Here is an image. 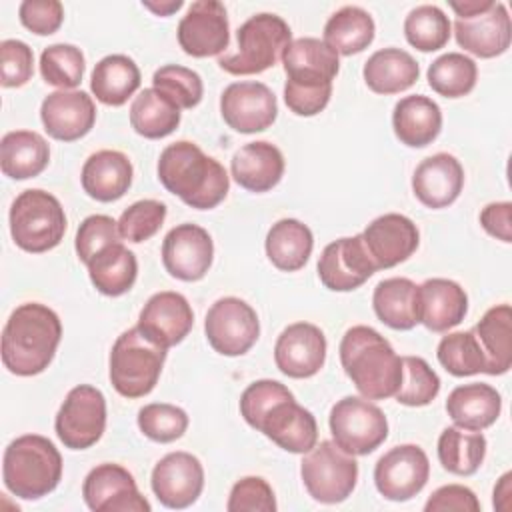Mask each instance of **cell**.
<instances>
[{"instance_id": "4316f807", "label": "cell", "mask_w": 512, "mask_h": 512, "mask_svg": "<svg viewBox=\"0 0 512 512\" xmlns=\"http://www.w3.org/2000/svg\"><path fill=\"white\" fill-rule=\"evenodd\" d=\"M468 312L464 288L448 278H428L418 286V324L432 332H448Z\"/></svg>"}, {"instance_id": "e0dca14e", "label": "cell", "mask_w": 512, "mask_h": 512, "mask_svg": "<svg viewBox=\"0 0 512 512\" xmlns=\"http://www.w3.org/2000/svg\"><path fill=\"white\" fill-rule=\"evenodd\" d=\"M378 266L366 250L362 234L330 242L318 258V278L332 292L360 288Z\"/></svg>"}, {"instance_id": "4dcf8cb0", "label": "cell", "mask_w": 512, "mask_h": 512, "mask_svg": "<svg viewBox=\"0 0 512 512\" xmlns=\"http://www.w3.org/2000/svg\"><path fill=\"white\" fill-rule=\"evenodd\" d=\"M502 410L498 390L486 382L456 386L446 400V412L458 428L482 432L492 426Z\"/></svg>"}, {"instance_id": "8992f818", "label": "cell", "mask_w": 512, "mask_h": 512, "mask_svg": "<svg viewBox=\"0 0 512 512\" xmlns=\"http://www.w3.org/2000/svg\"><path fill=\"white\" fill-rule=\"evenodd\" d=\"M238 50L218 58V66L234 76L260 74L272 68L292 42L290 26L278 14L250 16L236 32Z\"/></svg>"}, {"instance_id": "52a82bcc", "label": "cell", "mask_w": 512, "mask_h": 512, "mask_svg": "<svg viewBox=\"0 0 512 512\" xmlns=\"http://www.w3.org/2000/svg\"><path fill=\"white\" fill-rule=\"evenodd\" d=\"M166 348L154 344L136 326L124 330L110 350V382L124 398H142L162 374Z\"/></svg>"}, {"instance_id": "f6af8a7d", "label": "cell", "mask_w": 512, "mask_h": 512, "mask_svg": "<svg viewBox=\"0 0 512 512\" xmlns=\"http://www.w3.org/2000/svg\"><path fill=\"white\" fill-rule=\"evenodd\" d=\"M84 54L74 44H52L40 54V74L46 84L60 90H74L84 76Z\"/></svg>"}, {"instance_id": "8d00e7d4", "label": "cell", "mask_w": 512, "mask_h": 512, "mask_svg": "<svg viewBox=\"0 0 512 512\" xmlns=\"http://www.w3.org/2000/svg\"><path fill=\"white\" fill-rule=\"evenodd\" d=\"M372 306L386 326L412 330L418 324V286L410 278H386L374 288Z\"/></svg>"}, {"instance_id": "ee69618b", "label": "cell", "mask_w": 512, "mask_h": 512, "mask_svg": "<svg viewBox=\"0 0 512 512\" xmlns=\"http://www.w3.org/2000/svg\"><path fill=\"white\" fill-rule=\"evenodd\" d=\"M450 20L442 8L434 4H422L408 12L404 20V36L410 46L420 52H434L446 46L450 40Z\"/></svg>"}, {"instance_id": "6f0895ef", "label": "cell", "mask_w": 512, "mask_h": 512, "mask_svg": "<svg viewBox=\"0 0 512 512\" xmlns=\"http://www.w3.org/2000/svg\"><path fill=\"white\" fill-rule=\"evenodd\" d=\"M480 224L482 228L502 240L512 242V204L510 202H490L480 212Z\"/></svg>"}, {"instance_id": "ffe728a7", "label": "cell", "mask_w": 512, "mask_h": 512, "mask_svg": "<svg viewBox=\"0 0 512 512\" xmlns=\"http://www.w3.org/2000/svg\"><path fill=\"white\" fill-rule=\"evenodd\" d=\"M326 348V336L316 324L294 322L280 332L274 344V362L290 378H310L324 366Z\"/></svg>"}, {"instance_id": "d4e9b609", "label": "cell", "mask_w": 512, "mask_h": 512, "mask_svg": "<svg viewBox=\"0 0 512 512\" xmlns=\"http://www.w3.org/2000/svg\"><path fill=\"white\" fill-rule=\"evenodd\" d=\"M454 36L460 48L478 58L504 54L512 40V24L506 6L492 2V6L480 14L456 18Z\"/></svg>"}, {"instance_id": "c3c4849f", "label": "cell", "mask_w": 512, "mask_h": 512, "mask_svg": "<svg viewBox=\"0 0 512 512\" xmlns=\"http://www.w3.org/2000/svg\"><path fill=\"white\" fill-rule=\"evenodd\" d=\"M138 428L154 442H174L184 436L188 428V414L180 406L152 402L138 410Z\"/></svg>"}, {"instance_id": "5b68a950", "label": "cell", "mask_w": 512, "mask_h": 512, "mask_svg": "<svg viewBox=\"0 0 512 512\" xmlns=\"http://www.w3.org/2000/svg\"><path fill=\"white\" fill-rule=\"evenodd\" d=\"M4 486L22 500L48 496L62 478L58 448L40 434H24L8 444L2 460Z\"/></svg>"}, {"instance_id": "db71d44e", "label": "cell", "mask_w": 512, "mask_h": 512, "mask_svg": "<svg viewBox=\"0 0 512 512\" xmlns=\"http://www.w3.org/2000/svg\"><path fill=\"white\" fill-rule=\"evenodd\" d=\"M18 14L24 28L38 36H50L62 26L64 6L58 0H24Z\"/></svg>"}, {"instance_id": "91938a15", "label": "cell", "mask_w": 512, "mask_h": 512, "mask_svg": "<svg viewBox=\"0 0 512 512\" xmlns=\"http://www.w3.org/2000/svg\"><path fill=\"white\" fill-rule=\"evenodd\" d=\"M492 6V0H464V2H450V8L456 12L458 18H468L480 14Z\"/></svg>"}, {"instance_id": "ab89813d", "label": "cell", "mask_w": 512, "mask_h": 512, "mask_svg": "<svg viewBox=\"0 0 512 512\" xmlns=\"http://www.w3.org/2000/svg\"><path fill=\"white\" fill-rule=\"evenodd\" d=\"M486 456V438L482 432L448 426L438 438V460L444 470L456 476L478 472Z\"/></svg>"}, {"instance_id": "11a10c76", "label": "cell", "mask_w": 512, "mask_h": 512, "mask_svg": "<svg viewBox=\"0 0 512 512\" xmlns=\"http://www.w3.org/2000/svg\"><path fill=\"white\" fill-rule=\"evenodd\" d=\"M426 512H480V502L476 494L462 484H446L430 494L424 504Z\"/></svg>"}, {"instance_id": "bcb514c9", "label": "cell", "mask_w": 512, "mask_h": 512, "mask_svg": "<svg viewBox=\"0 0 512 512\" xmlns=\"http://www.w3.org/2000/svg\"><path fill=\"white\" fill-rule=\"evenodd\" d=\"M152 88L166 96L180 110L198 106L204 94L200 74L180 64L160 66L152 76Z\"/></svg>"}, {"instance_id": "5bb4252c", "label": "cell", "mask_w": 512, "mask_h": 512, "mask_svg": "<svg viewBox=\"0 0 512 512\" xmlns=\"http://www.w3.org/2000/svg\"><path fill=\"white\" fill-rule=\"evenodd\" d=\"M82 496L94 512H150V502L140 494L134 476L112 462L98 464L86 474Z\"/></svg>"}, {"instance_id": "30bf717a", "label": "cell", "mask_w": 512, "mask_h": 512, "mask_svg": "<svg viewBox=\"0 0 512 512\" xmlns=\"http://www.w3.org/2000/svg\"><path fill=\"white\" fill-rule=\"evenodd\" d=\"M328 424L334 442L352 456H366L388 438L384 412L364 396L338 400L330 410Z\"/></svg>"}, {"instance_id": "7dc6e473", "label": "cell", "mask_w": 512, "mask_h": 512, "mask_svg": "<svg viewBox=\"0 0 512 512\" xmlns=\"http://www.w3.org/2000/svg\"><path fill=\"white\" fill-rule=\"evenodd\" d=\"M440 392V378L420 356H402V382L394 394L404 406H426Z\"/></svg>"}, {"instance_id": "f1b7e54d", "label": "cell", "mask_w": 512, "mask_h": 512, "mask_svg": "<svg viewBox=\"0 0 512 512\" xmlns=\"http://www.w3.org/2000/svg\"><path fill=\"white\" fill-rule=\"evenodd\" d=\"M230 170L244 190L268 192L282 180L284 156L272 142H248L232 156Z\"/></svg>"}, {"instance_id": "7a4b0ae2", "label": "cell", "mask_w": 512, "mask_h": 512, "mask_svg": "<svg viewBox=\"0 0 512 512\" xmlns=\"http://www.w3.org/2000/svg\"><path fill=\"white\" fill-rule=\"evenodd\" d=\"M62 322L40 302L20 304L2 330V364L16 376L44 372L60 344Z\"/></svg>"}, {"instance_id": "4fadbf2b", "label": "cell", "mask_w": 512, "mask_h": 512, "mask_svg": "<svg viewBox=\"0 0 512 512\" xmlns=\"http://www.w3.org/2000/svg\"><path fill=\"white\" fill-rule=\"evenodd\" d=\"M428 476V456L416 444L390 448L374 466L376 490L392 502H406L414 498L426 486Z\"/></svg>"}, {"instance_id": "cb8c5ba5", "label": "cell", "mask_w": 512, "mask_h": 512, "mask_svg": "<svg viewBox=\"0 0 512 512\" xmlns=\"http://www.w3.org/2000/svg\"><path fill=\"white\" fill-rule=\"evenodd\" d=\"M362 240L380 270L408 260L418 248L420 232L408 216L390 212L374 218L364 228Z\"/></svg>"}, {"instance_id": "1f68e13d", "label": "cell", "mask_w": 512, "mask_h": 512, "mask_svg": "<svg viewBox=\"0 0 512 512\" xmlns=\"http://www.w3.org/2000/svg\"><path fill=\"white\" fill-rule=\"evenodd\" d=\"M362 74L372 92L398 94L418 80L420 66L414 56L402 48H382L366 60Z\"/></svg>"}, {"instance_id": "ba28073f", "label": "cell", "mask_w": 512, "mask_h": 512, "mask_svg": "<svg viewBox=\"0 0 512 512\" xmlns=\"http://www.w3.org/2000/svg\"><path fill=\"white\" fill-rule=\"evenodd\" d=\"M66 232V214L56 196L30 188L16 196L10 208V234L18 248L42 254L60 244Z\"/></svg>"}, {"instance_id": "8fae6325", "label": "cell", "mask_w": 512, "mask_h": 512, "mask_svg": "<svg viewBox=\"0 0 512 512\" xmlns=\"http://www.w3.org/2000/svg\"><path fill=\"white\" fill-rule=\"evenodd\" d=\"M106 428V398L90 384L74 386L54 420L60 442L70 450H86L94 446Z\"/></svg>"}, {"instance_id": "603a6c76", "label": "cell", "mask_w": 512, "mask_h": 512, "mask_svg": "<svg viewBox=\"0 0 512 512\" xmlns=\"http://www.w3.org/2000/svg\"><path fill=\"white\" fill-rule=\"evenodd\" d=\"M286 82L302 88L332 86L340 70L338 54L320 38H296L282 52Z\"/></svg>"}, {"instance_id": "94428289", "label": "cell", "mask_w": 512, "mask_h": 512, "mask_svg": "<svg viewBox=\"0 0 512 512\" xmlns=\"http://www.w3.org/2000/svg\"><path fill=\"white\" fill-rule=\"evenodd\" d=\"M142 6L148 8L150 12H154L156 16H170L176 10H180L184 6V2L182 0H166V2H148V0H144Z\"/></svg>"}, {"instance_id": "816d5d0a", "label": "cell", "mask_w": 512, "mask_h": 512, "mask_svg": "<svg viewBox=\"0 0 512 512\" xmlns=\"http://www.w3.org/2000/svg\"><path fill=\"white\" fill-rule=\"evenodd\" d=\"M228 512H274L276 498L272 486L260 476L240 478L228 496Z\"/></svg>"}, {"instance_id": "83f0119b", "label": "cell", "mask_w": 512, "mask_h": 512, "mask_svg": "<svg viewBox=\"0 0 512 512\" xmlns=\"http://www.w3.org/2000/svg\"><path fill=\"white\" fill-rule=\"evenodd\" d=\"M132 162L120 150H98L82 166L80 182L84 192L98 202L122 198L132 184Z\"/></svg>"}, {"instance_id": "3957f363", "label": "cell", "mask_w": 512, "mask_h": 512, "mask_svg": "<svg viewBox=\"0 0 512 512\" xmlns=\"http://www.w3.org/2000/svg\"><path fill=\"white\" fill-rule=\"evenodd\" d=\"M158 180L170 194L196 210L216 208L230 188L226 168L188 140H178L162 150Z\"/></svg>"}, {"instance_id": "2e32d148", "label": "cell", "mask_w": 512, "mask_h": 512, "mask_svg": "<svg viewBox=\"0 0 512 512\" xmlns=\"http://www.w3.org/2000/svg\"><path fill=\"white\" fill-rule=\"evenodd\" d=\"M178 44L194 58L218 56L230 44L226 8L218 0L192 2L178 22Z\"/></svg>"}, {"instance_id": "44dd1931", "label": "cell", "mask_w": 512, "mask_h": 512, "mask_svg": "<svg viewBox=\"0 0 512 512\" xmlns=\"http://www.w3.org/2000/svg\"><path fill=\"white\" fill-rule=\"evenodd\" d=\"M194 326V312L180 292L164 290L148 298L136 328L162 348L180 344Z\"/></svg>"}, {"instance_id": "ac0fdd59", "label": "cell", "mask_w": 512, "mask_h": 512, "mask_svg": "<svg viewBox=\"0 0 512 512\" xmlns=\"http://www.w3.org/2000/svg\"><path fill=\"white\" fill-rule=\"evenodd\" d=\"M214 258V242L198 224L174 226L162 242V264L172 278L196 282L206 276Z\"/></svg>"}, {"instance_id": "60d3db41", "label": "cell", "mask_w": 512, "mask_h": 512, "mask_svg": "<svg viewBox=\"0 0 512 512\" xmlns=\"http://www.w3.org/2000/svg\"><path fill=\"white\" fill-rule=\"evenodd\" d=\"M130 124L136 134L158 140L172 134L180 124V108L154 88H144L130 106Z\"/></svg>"}, {"instance_id": "74e56055", "label": "cell", "mask_w": 512, "mask_h": 512, "mask_svg": "<svg viewBox=\"0 0 512 512\" xmlns=\"http://www.w3.org/2000/svg\"><path fill=\"white\" fill-rule=\"evenodd\" d=\"M86 266L90 282L98 292L106 296L126 294L138 276L136 256L122 242L104 248Z\"/></svg>"}, {"instance_id": "f907efd6", "label": "cell", "mask_w": 512, "mask_h": 512, "mask_svg": "<svg viewBox=\"0 0 512 512\" xmlns=\"http://www.w3.org/2000/svg\"><path fill=\"white\" fill-rule=\"evenodd\" d=\"M122 242V236L118 232V222L106 214H92L82 220L76 232V254L78 258L88 264L98 252L104 248Z\"/></svg>"}, {"instance_id": "484cf974", "label": "cell", "mask_w": 512, "mask_h": 512, "mask_svg": "<svg viewBox=\"0 0 512 512\" xmlns=\"http://www.w3.org/2000/svg\"><path fill=\"white\" fill-rule=\"evenodd\" d=\"M464 186V168L456 156L438 152L424 158L412 174L414 196L428 208H446L460 196Z\"/></svg>"}, {"instance_id": "e575fe53", "label": "cell", "mask_w": 512, "mask_h": 512, "mask_svg": "<svg viewBox=\"0 0 512 512\" xmlns=\"http://www.w3.org/2000/svg\"><path fill=\"white\" fill-rule=\"evenodd\" d=\"M140 68L126 54L104 56L92 70L90 90L106 106H122L140 88Z\"/></svg>"}, {"instance_id": "7bdbcfd3", "label": "cell", "mask_w": 512, "mask_h": 512, "mask_svg": "<svg viewBox=\"0 0 512 512\" xmlns=\"http://www.w3.org/2000/svg\"><path fill=\"white\" fill-rule=\"evenodd\" d=\"M436 356H438V362L444 366V370L458 378L488 372L486 356L478 344L474 330L450 332L442 336Z\"/></svg>"}, {"instance_id": "680465c9", "label": "cell", "mask_w": 512, "mask_h": 512, "mask_svg": "<svg viewBox=\"0 0 512 512\" xmlns=\"http://www.w3.org/2000/svg\"><path fill=\"white\" fill-rule=\"evenodd\" d=\"M510 480H512V474L506 472L498 484L494 486V508L502 510V512H508L510 510V494H512V488H510Z\"/></svg>"}, {"instance_id": "836d02e7", "label": "cell", "mask_w": 512, "mask_h": 512, "mask_svg": "<svg viewBox=\"0 0 512 512\" xmlns=\"http://www.w3.org/2000/svg\"><path fill=\"white\" fill-rule=\"evenodd\" d=\"M486 356L490 376L506 374L512 366V308L496 304L484 312L472 328Z\"/></svg>"}, {"instance_id": "f546056e", "label": "cell", "mask_w": 512, "mask_h": 512, "mask_svg": "<svg viewBox=\"0 0 512 512\" xmlns=\"http://www.w3.org/2000/svg\"><path fill=\"white\" fill-rule=\"evenodd\" d=\"M392 128L402 144L424 148L432 144L442 130V110L428 96H404L394 106Z\"/></svg>"}, {"instance_id": "6da1fadb", "label": "cell", "mask_w": 512, "mask_h": 512, "mask_svg": "<svg viewBox=\"0 0 512 512\" xmlns=\"http://www.w3.org/2000/svg\"><path fill=\"white\" fill-rule=\"evenodd\" d=\"M242 418L292 454H306L318 442L316 418L278 380H256L240 396Z\"/></svg>"}, {"instance_id": "681fc988", "label": "cell", "mask_w": 512, "mask_h": 512, "mask_svg": "<svg viewBox=\"0 0 512 512\" xmlns=\"http://www.w3.org/2000/svg\"><path fill=\"white\" fill-rule=\"evenodd\" d=\"M166 220V204L160 200H138L130 204L118 218V232L122 240L140 244L152 238Z\"/></svg>"}, {"instance_id": "9a60e30c", "label": "cell", "mask_w": 512, "mask_h": 512, "mask_svg": "<svg viewBox=\"0 0 512 512\" xmlns=\"http://www.w3.org/2000/svg\"><path fill=\"white\" fill-rule=\"evenodd\" d=\"M220 114L234 132L254 134L274 124L278 102L274 92L262 82H232L220 96Z\"/></svg>"}, {"instance_id": "277c9868", "label": "cell", "mask_w": 512, "mask_h": 512, "mask_svg": "<svg viewBox=\"0 0 512 512\" xmlns=\"http://www.w3.org/2000/svg\"><path fill=\"white\" fill-rule=\"evenodd\" d=\"M340 362L356 390L368 400H384L398 392L402 358L374 328L358 324L340 340Z\"/></svg>"}, {"instance_id": "b9f144b4", "label": "cell", "mask_w": 512, "mask_h": 512, "mask_svg": "<svg viewBox=\"0 0 512 512\" xmlns=\"http://www.w3.org/2000/svg\"><path fill=\"white\" fill-rule=\"evenodd\" d=\"M430 88L444 98H462L476 86L478 66L476 62L460 52H448L438 56L428 66Z\"/></svg>"}, {"instance_id": "d590c367", "label": "cell", "mask_w": 512, "mask_h": 512, "mask_svg": "<svg viewBox=\"0 0 512 512\" xmlns=\"http://www.w3.org/2000/svg\"><path fill=\"white\" fill-rule=\"evenodd\" d=\"M264 246L268 260L278 270L296 272L308 262L314 248V236L304 222L282 218L268 230Z\"/></svg>"}, {"instance_id": "9c48e42d", "label": "cell", "mask_w": 512, "mask_h": 512, "mask_svg": "<svg viewBox=\"0 0 512 512\" xmlns=\"http://www.w3.org/2000/svg\"><path fill=\"white\" fill-rule=\"evenodd\" d=\"M300 476L316 502L338 504L356 488L358 462L334 440H322L302 458Z\"/></svg>"}, {"instance_id": "f5cc1de1", "label": "cell", "mask_w": 512, "mask_h": 512, "mask_svg": "<svg viewBox=\"0 0 512 512\" xmlns=\"http://www.w3.org/2000/svg\"><path fill=\"white\" fill-rule=\"evenodd\" d=\"M34 74L32 48L22 40H2L0 44V82L4 88H20Z\"/></svg>"}, {"instance_id": "9f6ffc18", "label": "cell", "mask_w": 512, "mask_h": 512, "mask_svg": "<svg viewBox=\"0 0 512 512\" xmlns=\"http://www.w3.org/2000/svg\"><path fill=\"white\" fill-rule=\"evenodd\" d=\"M332 96V86L302 88L290 82L284 84V102L298 116H316L322 112Z\"/></svg>"}, {"instance_id": "7c38bea8", "label": "cell", "mask_w": 512, "mask_h": 512, "mask_svg": "<svg viewBox=\"0 0 512 512\" xmlns=\"http://www.w3.org/2000/svg\"><path fill=\"white\" fill-rule=\"evenodd\" d=\"M208 344L222 356L246 354L260 336V322L256 310L236 298L224 296L216 300L204 320Z\"/></svg>"}, {"instance_id": "d6986e66", "label": "cell", "mask_w": 512, "mask_h": 512, "mask_svg": "<svg viewBox=\"0 0 512 512\" xmlns=\"http://www.w3.org/2000/svg\"><path fill=\"white\" fill-rule=\"evenodd\" d=\"M150 486L166 508L182 510L192 506L204 488V468L190 452H170L152 470Z\"/></svg>"}, {"instance_id": "d6a6232c", "label": "cell", "mask_w": 512, "mask_h": 512, "mask_svg": "<svg viewBox=\"0 0 512 512\" xmlns=\"http://www.w3.org/2000/svg\"><path fill=\"white\" fill-rule=\"evenodd\" d=\"M50 162V146L34 130H14L0 142V168L12 180L38 176Z\"/></svg>"}, {"instance_id": "7402d4cb", "label": "cell", "mask_w": 512, "mask_h": 512, "mask_svg": "<svg viewBox=\"0 0 512 512\" xmlns=\"http://www.w3.org/2000/svg\"><path fill=\"white\" fill-rule=\"evenodd\" d=\"M40 120L50 138L74 142L92 130L96 106L92 96L82 90H56L42 100Z\"/></svg>"}, {"instance_id": "f35d334b", "label": "cell", "mask_w": 512, "mask_h": 512, "mask_svg": "<svg viewBox=\"0 0 512 512\" xmlns=\"http://www.w3.org/2000/svg\"><path fill=\"white\" fill-rule=\"evenodd\" d=\"M374 20L360 6H344L336 10L324 26V42L342 56L366 50L374 40Z\"/></svg>"}]
</instances>
